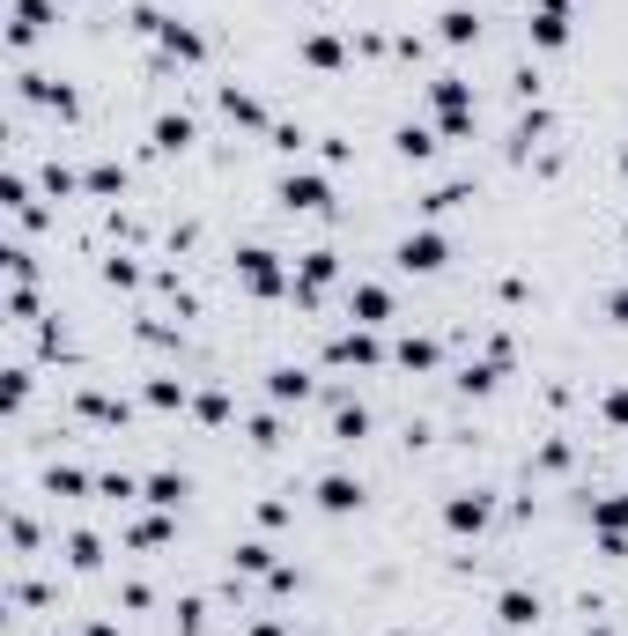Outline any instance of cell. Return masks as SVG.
I'll return each instance as SVG.
<instances>
[{"instance_id":"5","label":"cell","mask_w":628,"mask_h":636,"mask_svg":"<svg viewBox=\"0 0 628 636\" xmlns=\"http://www.w3.org/2000/svg\"><path fill=\"white\" fill-rule=\"evenodd\" d=\"M444 526L451 533H481L488 526V496H451L444 503Z\"/></svg>"},{"instance_id":"13","label":"cell","mask_w":628,"mask_h":636,"mask_svg":"<svg viewBox=\"0 0 628 636\" xmlns=\"http://www.w3.org/2000/svg\"><path fill=\"white\" fill-rule=\"evenodd\" d=\"M355 318H363V326H385V318H392V296L385 289H355Z\"/></svg>"},{"instance_id":"16","label":"cell","mask_w":628,"mask_h":636,"mask_svg":"<svg viewBox=\"0 0 628 636\" xmlns=\"http://www.w3.org/2000/svg\"><path fill=\"white\" fill-rule=\"evenodd\" d=\"M163 45H170V52H178V60H200V52H207V45H200V37H193V30H178V23H163Z\"/></svg>"},{"instance_id":"3","label":"cell","mask_w":628,"mask_h":636,"mask_svg":"<svg viewBox=\"0 0 628 636\" xmlns=\"http://www.w3.org/2000/svg\"><path fill=\"white\" fill-rule=\"evenodd\" d=\"M237 274H244V289H259V296L281 289V267H274V252H266V245H244L237 252Z\"/></svg>"},{"instance_id":"25","label":"cell","mask_w":628,"mask_h":636,"mask_svg":"<svg viewBox=\"0 0 628 636\" xmlns=\"http://www.w3.org/2000/svg\"><path fill=\"white\" fill-rule=\"evenodd\" d=\"M237 563H244V570H274V548H259V540H244V548H237Z\"/></svg>"},{"instance_id":"9","label":"cell","mask_w":628,"mask_h":636,"mask_svg":"<svg viewBox=\"0 0 628 636\" xmlns=\"http://www.w3.org/2000/svg\"><path fill=\"white\" fill-rule=\"evenodd\" d=\"M45 23H52V8H45V0H15V45H30V37L45 30Z\"/></svg>"},{"instance_id":"22","label":"cell","mask_w":628,"mask_h":636,"mask_svg":"<svg viewBox=\"0 0 628 636\" xmlns=\"http://www.w3.org/2000/svg\"><path fill=\"white\" fill-rule=\"evenodd\" d=\"M222 111H230V119H244V126H259V104L237 97V89H222Z\"/></svg>"},{"instance_id":"24","label":"cell","mask_w":628,"mask_h":636,"mask_svg":"<svg viewBox=\"0 0 628 636\" xmlns=\"http://www.w3.org/2000/svg\"><path fill=\"white\" fill-rule=\"evenodd\" d=\"M67 555H74V570H97V540H89V533H74Z\"/></svg>"},{"instance_id":"19","label":"cell","mask_w":628,"mask_h":636,"mask_svg":"<svg viewBox=\"0 0 628 636\" xmlns=\"http://www.w3.org/2000/svg\"><path fill=\"white\" fill-rule=\"evenodd\" d=\"M82 185H89V193H119V185H126V171H119V163H97V171H89Z\"/></svg>"},{"instance_id":"31","label":"cell","mask_w":628,"mask_h":636,"mask_svg":"<svg viewBox=\"0 0 628 636\" xmlns=\"http://www.w3.org/2000/svg\"><path fill=\"white\" fill-rule=\"evenodd\" d=\"M621 163H628V156H621Z\"/></svg>"},{"instance_id":"26","label":"cell","mask_w":628,"mask_h":636,"mask_svg":"<svg viewBox=\"0 0 628 636\" xmlns=\"http://www.w3.org/2000/svg\"><path fill=\"white\" fill-rule=\"evenodd\" d=\"M429 148H436V141L422 134V126H407V134H399V156H429Z\"/></svg>"},{"instance_id":"20","label":"cell","mask_w":628,"mask_h":636,"mask_svg":"<svg viewBox=\"0 0 628 636\" xmlns=\"http://www.w3.org/2000/svg\"><path fill=\"white\" fill-rule=\"evenodd\" d=\"M399 363H407V370H429L436 363V341H399Z\"/></svg>"},{"instance_id":"6","label":"cell","mask_w":628,"mask_h":636,"mask_svg":"<svg viewBox=\"0 0 628 636\" xmlns=\"http://www.w3.org/2000/svg\"><path fill=\"white\" fill-rule=\"evenodd\" d=\"M562 37H569V15H562V0H547V8L532 15V45H540V52H555Z\"/></svg>"},{"instance_id":"4","label":"cell","mask_w":628,"mask_h":636,"mask_svg":"<svg viewBox=\"0 0 628 636\" xmlns=\"http://www.w3.org/2000/svg\"><path fill=\"white\" fill-rule=\"evenodd\" d=\"M436 111H444V134H466V119H473V111H466V82H451V74H444V82H436Z\"/></svg>"},{"instance_id":"21","label":"cell","mask_w":628,"mask_h":636,"mask_svg":"<svg viewBox=\"0 0 628 636\" xmlns=\"http://www.w3.org/2000/svg\"><path fill=\"white\" fill-rule=\"evenodd\" d=\"M303 52H311V67H340V37H311Z\"/></svg>"},{"instance_id":"18","label":"cell","mask_w":628,"mask_h":636,"mask_svg":"<svg viewBox=\"0 0 628 636\" xmlns=\"http://www.w3.org/2000/svg\"><path fill=\"white\" fill-rule=\"evenodd\" d=\"M193 141V119H156V148H185Z\"/></svg>"},{"instance_id":"17","label":"cell","mask_w":628,"mask_h":636,"mask_svg":"<svg viewBox=\"0 0 628 636\" xmlns=\"http://www.w3.org/2000/svg\"><path fill=\"white\" fill-rule=\"evenodd\" d=\"M592 518H599L606 533H621V526H628V496H606V503H592Z\"/></svg>"},{"instance_id":"15","label":"cell","mask_w":628,"mask_h":636,"mask_svg":"<svg viewBox=\"0 0 628 636\" xmlns=\"http://www.w3.org/2000/svg\"><path fill=\"white\" fill-rule=\"evenodd\" d=\"M363 429H370V415H363V407H340V415H333V437H340V444H355Z\"/></svg>"},{"instance_id":"12","label":"cell","mask_w":628,"mask_h":636,"mask_svg":"<svg viewBox=\"0 0 628 636\" xmlns=\"http://www.w3.org/2000/svg\"><path fill=\"white\" fill-rule=\"evenodd\" d=\"M333 363H377V341H370V333H340V341H333Z\"/></svg>"},{"instance_id":"30","label":"cell","mask_w":628,"mask_h":636,"mask_svg":"<svg viewBox=\"0 0 628 636\" xmlns=\"http://www.w3.org/2000/svg\"><path fill=\"white\" fill-rule=\"evenodd\" d=\"M584 636H614V629H584Z\"/></svg>"},{"instance_id":"28","label":"cell","mask_w":628,"mask_h":636,"mask_svg":"<svg viewBox=\"0 0 628 636\" xmlns=\"http://www.w3.org/2000/svg\"><path fill=\"white\" fill-rule=\"evenodd\" d=\"M606 422H628V392H614V400H606Z\"/></svg>"},{"instance_id":"2","label":"cell","mask_w":628,"mask_h":636,"mask_svg":"<svg viewBox=\"0 0 628 636\" xmlns=\"http://www.w3.org/2000/svg\"><path fill=\"white\" fill-rule=\"evenodd\" d=\"M399 267H407V274H436V267H444V237H436V230L399 237Z\"/></svg>"},{"instance_id":"11","label":"cell","mask_w":628,"mask_h":636,"mask_svg":"<svg viewBox=\"0 0 628 636\" xmlns=\"http://www.w3.org/2000/svg\"><path fill=\"white\" fill-rule=\"evenodd\" d=\"M266 392H274V400H311V378H303V370H289V363H281L274 378H266Z\"/></svg>"},{"instance_id":"7","label":"cell","mask_w":628,"mask_h":636,"mask_svg":"<svg viewBox=\"0 0 628 636\" xmlns=\"http://www.w3.org/2000/svg\"><path fill=\"white\" fill-rule=\"evenodd\" d=\"M496 622H503V629H525V622H540V600H532V592H518V585H510L503 600H496Z\"/></svg>"},{"instance_id":"1","label":"cell","mask_w":628,"mask_h":636,"mask_svg":"<svg viewBox=\"0 0 628 636\" xmlns=\"http://www.w3.org/2000/svg\"><path fill=\"white\" fill-rule=\"evenodd\" d=\"M281 200H289L296 215H333V185L311 178V171H303V178H281Z\"/></svg>"},{"instance_id":"29","label":"cell","mask_w":628,"mask_h":636,"mask_svg":"<svg viewBox=\"0 0 628 636\" xmlns=\"http://www.w3.org/2000/svg\"><path fill=\"white\" fill-rule=\"evenodd\" d=\"M252 636H281V629H274V622H259V629H252Z\"/></svg>"},{"instance_id":"14","label":"cell","mask_w":628,"mask_h":636,"mask_svg":"<svg viewBox=\"0 0 628 636\" xmlns=\"http://www.w3.org/2000/svg\"><path fill=\"white\" fill-rule=\"evenodd\" d=\"M333 282V252H303V274H296V289H326Z\"/></svg>"},{"instance_id":"10","label":"cell","mask_w":628,"mask_h":636,"mask_svg":"<svg viewBox=\"0 0 628 636\" xmlns=\"http://www.w3.org/2000/svg\"><path fill=\"white\" fill-rule=\"evenodd\" d=\"M141 489H148V503H156V511H178V496H185V474H148Z\"/></svg>"},{"instance_id":"23","label":"cell","mask_w":628,"mask_h":636,"mask_svg":"<svg viewBox=\"0 0 628 636\" xmlns=\"http://www.w3.org/2000/svg\"><path fill=\"white\" fill-rule=\"evenodd\" d=\"M466 37H473V15L451 8V15H444V45H466Z\"/></svg>"},{"instance_id":"27","label":"cell","mask_w":628,"mask_h":636,"mask_svg":"<svg viewBox=\"0 0 628 636\" xmlns=\"http://www.w3.org/2000/svg\"><path fill=\"white\" fill-rule=\"evenodd\" d=\"M606 311H614V318H621V326H628V282H621L614 296H606Z\"/></svg>"},{"instance_id":"8","label":"cell","mask_w":628,"mask_h":636,"mask_svg":"<svg viewBox=\"0 0 628 636\" xmlns=\"http://www.w3.org/2000/svg\"><path fill=\"white\" fill-rule=\"evenodd\" d=\"M318 503H326V511H355V503H363V489H355L348 474H326V481H318Z\"/></svg>"}]
</instances>
